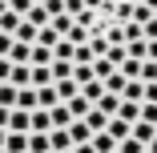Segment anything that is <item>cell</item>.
<instances>
[{"mask_svg":"<svg viewBox=\"0 0 157 153\" xmlns=\"http://www.w3.org/2000/svg\"><path fill=\"white\" fill-rule=\"evenodd\" d=\"M52 89H56V101L65 105V101H73L77 93H81V85L73 81V77H60V81H52Z\"/></svg>","mask_w":157,"mask_h":153,"instance_id":"1","label":"cell"},{"mask_svg":"<svg viewBox=\"0 0 157 153\" xmlns=\"http://www.w3.org/2000/svg\"><path fill=\"white\" fill-rule=\"evenodd\" d=\"M129 137L141 141V145H149V141L157 137V125H149V121H133V125H129Z\"/></svg>","mask_w":157,"mask_h":153,"instance_id":"2","label":"cell"},{"mask_svg":"<svg viewBox=\"0 0 157 153\" xmlns=\"http://www.w3.org/2000/svg\"><path fill=\"white\" fill-rule=\"evenodd\" d=\"M4 153H28V133H4Z\"/></svg>","mask_w":157,"mask_h":153,"instance_id":"3","label":"cell"},{"mask_svg":"<svg viewBox=\"0 0 157 153\" xmlns=\"http://www.w3.org/2000/svg\"><path fill=\"white\" fill-rule=\"evenodd\" d=\"M12 109H24V113H33L36 109V89L28 85V89H16V105Z\"/></svg>","mask_w":157,"mask_h":153,"instance_id":"4","label":"cell"},{"mask_svg":"<svg viewBox=\"0 0 157 153\" xmlns=\"http://www.w3.org/2000/svg\"><path fill=\"white\" fill-rule=\"evenodd\" d=\"M81 121L89 125V133H105V125H109V117H105L101 109H89V113H85Z\"/></svg>","mask_w":157,"mask_h":153,"instance_id":"5","label":"cell"},{"mask_svg":"<svg viewBox=\"0 0 157 153\" xmlns=\"http://www.w3.org/2000/svg\"><path fill=\"white\" fill-rule=\"evenodd\" d=\"M141 97H145V81H125V89H121V101H133V105H141Z\"/></svg>","mask_w":157,"mask_h":153,"instance_id":"6","label":"cell"},{"mask_svg":"<svg viewBox=\"0 0 157 153\" xmlns=\"http://www.w3.org/2000/svg\"><path fill=\"white\" fill-rule=\"evenodd\" d=\"M81 97H85L89 105H97V101L105 97V85H101V81H85V85H81Z\"/></svg>","mask_w":157,"mask_h":153,"instance_id":"7","label":"cell"},{"mask_svg":"<svg viewBox=\"0 0 157 153\" xmlns=\"http://www.w3.org/2000/svg\"><path fill=\"white\" fill-rule=\"evenodd\" d=\"M48 121H52V129H69V125H73V117H69L65 105H52V109H48Z\"/></svg>","mask_w":157,"mask_h":153,"instance_id":"8","label":"cell"},{"mask_svg":"<svg viewBox=\"0 0 157 153\" xmlns=\"http://www.w3.org/2000/svg\"><path fill=\"white\" fill-rule=\"evenodd\" d=\"M105 133H109L113 141H125V137H129V121H121V117H109V125H105Z\"/></svg>","mask_w":157,"mask_h":153,"instance_id":"9","label":"cell"},{"mask_svg":"<svg viewBox=\"0 0 157 153\" xmlns=\"http://www.w3.org/2000/svg\"><path fill=\"white\" fill-rule=\"evenodd\" d=\"M113 117H121V121H129V125H133V121H141V105H133V101H121Z\"/></svg>","mask_w":157,"mask_h":153,"instance_id":"10","label":"cell"},{"mask_svg":"<svg viewBox=\"0 0 157 153\" xmlns=\"http://www.w3.org/2000/svg\"><path fill=\"white\" fill-rule=\"evenodd\" d=\"M52 105H60V101H56V89H52V85H40V89H36V109H52Z\"/></svg>","mask_w":157,"mask_h":153,"instance_id":"11","label":"cell"},{"mask_svg":"<svg viewBox=\"0 0 157 153\" xmlns=\"http://www.w3.org/2000/svg\"><path fill=\"white\" fill-rule=\"evenodd\" d=\"M8 133H28V113L24 109H12L8 113Z\"/></svg>","mask_w":157,"mask_h":153,"instance_id":"12","label":"cell"},{"mask_svg":"<svg viewBox=\"0 0 157 153\" xmlns=\"http://www.w3.org/2000/svg\"><path fill=\"white\" fill-rule=\"evenodd\" d=\"M65 133H69V141H73V145H85V141L93 137V133H89V125H85V121H73V125H69Z\"/></svg>","mask_w":157,"mask_h":153,"instance_id":"13","label":"cell"},{"mask_svg":"<svg viewBox=\"0 0 157 153\" xmlns=\"http://www.w3.org/2000/svg\"><path fill=\"white\" fill-rule=\"evenodd\" d=\"M65 109H69V117H73V121H81V117H85V113H89V109H93V105H89V101H85V97H81V93H77V97H73V101H65Z\"/></svg>","mask_w":157,"mask_h":153,"instance_id":"14","label":"cell"},{"mask_svg":"<svg viewBox=\"0 0 157 153\" xmlns=\"http://www.w3.org/2000/svg\"><path fill=\"white\" fill-rule=\"evenodd\" d=\"M48 28H52L56 36H69V28H73V16H69V12H56V16L48 20Z\"/></svg>","mask_w":157,"mask_h":153,"instance_id":"15","label":"cell"},{"mask_svg":"<svg viewBox=\"0 0 157 153\" xmlns=\"http://www.w3.org/2000/svg\"><path fill=\"white\" fill-rule=\"evenodd\" d=\"M20 20H24V16H16L12 8H4V12H0V33H4V36H12V33H16V24H20Z\"/></svg>","mask_w":157,"mask_h":153,"instance_id":"16","label":"cell"},{"mask_svg":"<svg viewBox=\"0 0 157 153\" xmlns=\"http://www.w3.org/2000/svg\"><path fill=\"white\" fill-rule=\"evenodd\" d=\"M28 52H33V44H20V40H12V48H8V60H12V65H28Z\"/></svg>","mask_w":157,"mask_h":153,"instance_id":"17","label":"cell"},{"mask_svg":"<svg viewBox=\"0 0 157 153\" xmlns=\"http://www.w3.org/2000/svg\"><path fill=\"white\" fill-rule=\"evenodd\" d=\"M24 20L33 24V28H44V24H48V12H44V4H33V8L24 12Z\"/></svg>","mask_w":157,"mask_h":153,"instance_id":"18","label":"cell"},{"mask_svg":"<svg viewBox=\"0 0 157 153\" xmlns=\"http://www.w3.org/2000/svg\"><path fill=\"white\" fill-rule=\"evenodd\" d=\"M89 145L97 149V153H113V149H117V141H113L109 133H93V137H89Z\"/></svg>","mask_w":157,"mask_h":153,"instance_id":"19","label":"cell"},{"mask_svg":"<svg viewBox=\"0 0 157 153\" xmlns=\"http://www.w3.org/2000/svg\"><path fill=\"white\" fill-rule=\"evenodd\" d=\"M12 40H20V44H33V40H36V28L28 24V20H20V24H16V33H12Z\"/></svg>","mask_w":157,"mask_h":153,"instance_id":"20","label":"cell"},{"mask_svg":"<svg viewBox=\"0 0 157 153\" xmlns=\"http://www.w3.org/2000/svg\"><path fill=\"white\" fill-rule=\"evenodd\" d=\"M28 153H48V133H28Z\"/></svg>","mask_w":157,"mask_h":153,"instance_id":"21","label":"cell"},{"mask_svg":"<svg viewBox=\"0 0 157 153\" xmlns=\"http://www.w3.org/2000/svg\"><path fill=\"white\" fill-rule=\"evenodd\" d=\"M117 105H121V97H113V93H105V97H101L97 105H93V109H101L105 117H113V113H117Z\"/></svg>","mask_w":157,"mask_h":153,"instance_id":"22","label":"cell"},{"mask_svg":"<svg viewBox=\"0 0 157 153\" xmlns=\"http://www.w3.org/2000/svg\"><path fill=\"white\" fill-rule=\"evenodd\" d=\"M48 73H52V81H60V77H73V60H52V65H48Z\"/></svg>","mask_w":157,"mask_h":153,"instance_id":"23","label":"cell"},{"mask_svg":"<svg viewBox=\"0 0 157 153\" xmlns=\"http://www.w3.org/2000/svg\"><path fill=\"white\" fill-rule=\"evenodd\" d=\"M89 69H93V77H97V81H105V77L113 73V65H109V60H105V56H97V60H93V65H89Z\"/></svg>","mask_w":157,"mask_h":153,"instance_id":"24","label":"cell"},{"mask_svg":"<svg viewBox=\"0 0 157 153\" xmlns=\"http://www.w3.org/2000/svg\"><path fill=\"white\" fill-rule=\"evenodd\" d=\"M117 153H145V145L133 141V137H125V141H117Z\"/></svg>","mask_w":157,"mask_h":153,"instance_id":"25","label":"cell"},{"mask_svg":"<svg viewBox=\"0 0 157 153\" xmlns=\"http://www.w3.org/2000/svg\"><path fill=\"white\" fill-rule=\"evenodd\" d=\"M33 69V65H28ZM40 85H52V73L48 69H33V89H40Z\"/></svg>","mask_w":157,"mask_h":153,"instance_id":"26","label":"cell"},{"mask_svg":"<svg viewBox=\"0 0 157 153\" xmlns=\"http://www.w3.org/2000/svg\"><path fill=\"white\" fill-rule=\"evenodd\" d=\"M0 105H4V109L16 105V89H12V85H0Z\"/></svg>","mask_w":157,"mask_h":153,"instance_id":"27","label":"cell"},{"mask_svg":"<svg viewBox=\"0 0 157 153\" xmlns=\"http://www.w3.org/2000/svg\"><path fill=\"white\" fill-rule=\"evenodd\" d=\"M141 81H157V60H141Z\"/></svg>","mask_w":157,"mask_h":153,"instance_id":"28","label":"cell"},{"mask_svg":"<svg viewBox=\"0 0 157 153\" xmlns=\"http://www.w3.org/2000/svg\"><path fill=\"white\" fill-rule=\"evenodd\" d=\"M141 105H157V81H145V97Z\"/></svg>","mask_w":157,"mask_h":153,"instance_id":"29","label":"cell"},{"mask_svg":"<svg viewBox=\"0 0 157 153\" xmlns=\"http://www.w3.org/2000/svg\"><path fill=\"white\" fill-rule=\"evenodd\" d=\"M133 20H137V24H145V20H153V12H149L145 4H133Z\"/></svg>","mask_w":157,"mask_h":153,"instance_id":"30","label":"cell"},{"mask_svg":"<svg viewBox=\"0 0 157 153\" xmlns=\"http://www.w3.org/2000/svg\"><path fill=\"white\" fill-rule=\"evenodd\" d=\"M44 12H48V20H52L56 12H65V0H44Z\"/></svg>","mask_w":157,"mask_h":153,"instance_id":"31","label":"cell"},{"mask_svg":"<svg viewBox=\"0 0 157 153\" xmlns=\"http://www.w3.org/2000/svg\"><path fill=\"white\" fill-rule=\"evenodd\" d=\"M8 8H12V12H16V16H24V12H28V8H33V0H8Z\"/></svg>","mask_w":157,"mask_h":153,"instance_id":"32","label":"cell"},{"mask_svg":"<svg viewBox=\"0 0 157 153\" xmlns=\"http://www.w3.org/2000/svg\"><path fill=\"white\" fill-rule=\"evenodd\" d=\"M141 121H149V125H157V105H141Z\"/></svg>","mask_w":157,"mask_h":153,"instance_id":"33","label":"cell"},{"mask_svg":"<svg viewBox=\"0 0 157 153\" xmlns=\"http://www.w3.org/2000/svg\"><path fill=\"white\" fill-rule=\"evenodd\" d=\"M8 73H12V60H8V56H0V85L8 81Z\"/></svg>","mask_w":157,"mask_h":153,"instance_id":"34","label":"cell"},{"mask_svg":"<svg viewBox=\"0 0 157 153\" xmlns=\"http://www.w3.org/2000/svg\"><path fill=\"white\" fill-rule=\"evenodd\" d=\"M81 8H85V4H81V0H65V12H69V16H77Z\"/></svg>","mask_w":157,"mask_h":153,"instance_id":"35","label":"cell"},{"mask_svg":"<svg viewBox=\"0 0 157 153\" xmlns=\"http://www.w3.org/2000/svg\"><path fill=\"white\" fill-rule=\"evenodd\" d=\"M8 48H12V36H4V33H0V56H8Z\"/></svg>","mask_w":157,"mask_h":153,"instance_id":"36","label":"cell"},{"mask_svg":"<svg viewBox=\"0 0 157 153\" xmlns=\"http://www.w3.org/2000/svg\"><path fill=\"white\" fill-rule=\"evenodd\" d=\"M8 113H12V109H4V105H0V129H4V133H8Z\"/></svg>","mask_w":157,"mask_h":153,"instance_id":"37","label":"cell"},{"mask_svg":"<svg viewBox=\"0 0 157 153\" xmlns=\"http://www.w3.org/2000/svg\"><path fill=\"white\" fill-rule=\"evenodd\" d=\"M73 153H97V149H93V145L85 141V145H73Z\"/></svg>","mask_w":157,"mask_h":153,"instance_id":"38","label":"cell"},{"mask_svg":"<svg viewBox=\"0 0 157 153\" xmlns=\"http://www.w3.org/2000/svg\"><path fill=\"white\" fill-rule=\"evenodd\" d=\"M141 4H145V8H149V12L157 16V0H141Z\"/></svg>","mask_w":157,"mask_h":153,"instance_id":"39","label":"cell"},{"mask_svg":"<svg viewBox=\"0 0 157 153\" xmlns=\"http://www.w3.org/2000/svg\"><path fill=\"white\" fill-rule=\"evenodd\" d=\"M145 153H157V137H153V141H149V145H145Z\"/></svg>","mask_w":157,"mask_h":153,"instance_id":"40","label":"cell"},{"mask_svg":"<svg viewBox=\"0 0 157 153\" xmlns=\"http://www.w3.org/2000/svg\"><path fill=\"white\" fill-rule=\"evenodd\" d=\"M4 8H8V0H0V12H4Z\"/></svg>","mask_w":157,"mask_h":153,"instance_id":"41","label":"cell"},{"mask_svg":"<svg viewBox=\"0 0 157 153\" xmlns=\"http://www.w3.org/2000/svg\"><path fill=\"white\" fill-rule=\"evenodd\" d=\"M0 149H4V129H0Z\"/></svg>","mask_w":157,"mask_h":153,"instance_id":"42","label":"cell"},{"mask_svg":"<svg viewBox=\"0 0 157 153\" xmlns=\"http://www.w3.org/2000/svg\"><path fill=\"white\" fill-rule=\"evenodd\" d=\"M33 4H44V0H33Z\"/></svg>","mask_w":157,"mask_h":153,"instance_id":"43","label":"cell"},{"mask_svg":"<svg viewBox=\"0 0 157 153\" xmlns=\"http://www.w3.org/2000/svg\"><path fill=\"white\" fill-rule=\"evenodd\" d=\"M65 153H73V149H65Z\"/></svg>","mask_w":157,"mask_h":153,"instance_id":"44","label":"cell"},{"mask_svg":"<svg viewBox=\"0 0 157 153\" xmlns=\"http://www.w3.org/2000/svg\"><path fill=\"white\" fill-rule=\"evenodd\" d=\"M0 153H4V149H0Z\"/></svg>","mask_w":157,"mask_h":153,"instance_id":"45","label":"cell"},{"mask_svg":"<svg viewBox=\"0 0 157 153\" xmlns=\"http://www.w3.org/2000/svg\"><path fill=\"white\" fill-rule=\"evenodd\" d=\"M113 153H117V149H113Z\"/></svg>","mask_w":157,"mask_h":153,"instance_id":"46","label":"cell"}]
</instances>
